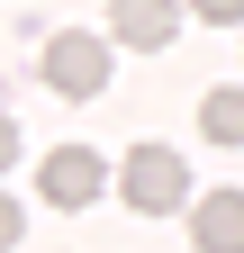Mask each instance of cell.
I'll list each match as a JSON object with an SVG mask.
<instances>
[{
  "instance_id": "6da1fadb",
  "label": "cell",
  "mask_w": 244,
  "mask_h": 253,
  "mask_svg": "<svg viewBox=\"0 0 244 253\" xmlns=\"http://www.w3.org/2000/svg\"><path fill=\"white\" fill-rule=\"evenodd\" d=\"M118 199H127L136 217H172V208H190V163H181L172 145H136L127 163H118Z\"/></svg>"
},
{
  "instance_id": "7a4b0ae2",
  "label": "cell",
  "mask_w": 244,
  "mask_h": 253,
  "mask_svg": "<svg viewBox=\"0 0 244 253\" xmlns=\"http://www.w3.org/2000/svg\"><path fill=\"white\" fill-rule=\"evenodd\" d=\"M109 45H118V37H81V27L45 37V90H64V100H100V90H109Z\"/></svg>"
},
{
  "instance_id": "3957f363",
  "label": "cell",
  "mask_w": 244,
  "mask_h": 253,
  "mask_svg": "<svg viewBox=\"0 0 244 253\" xmlns=\"http://www.w3.org/2000/svg\"><path fill=\"white\" fill-rule=\"evenodd\" d=\"M37 190H45L54 208H90V199L109 190V163H100L90 145H54V154H45V172H37Z\"/></svg>"
},
{
  "instance_id": "277c9868",
  "label": "cell",
  "mask_w": 244,
  "mask_h": 253,
  "mask_svg": "<svg viewBox=\"0 0 244 253\" xmlns=\"http://www.w3.org/2000/svg\"><path fill=\"white\" fill-rule=\"evenodd\" d=\"M181 0H109V37L118 45H136V54H163L172 37H181Z\"/></svg>"
},
{
  "instance_id": "5b68a950",
  "label": "cell",
  "mask_w": 244,
  "mask_h": 253,
  "mask_svg": "<svg viewBox=\"0 0 244 253\" xmlns=\"http://www.w3.org/2000/svg\"><path fill=\"white\" fill-rule=\"evenodd\" d=\"M190 244H199V253H244V190L190 199Z\"/></svg>"
},
{
  "instance_id": "8992f818",
  "label": "cell",
  "mask_w": 244,
  "mask_h": 253,
  "mask_svg": "<svg viewBox=\"0 0 244 253\" xmlns=\"http://www.w3.org/2000/svg\"><path fill=\"white\" fill-rule=\"evenodd\" d=\"M199 136H208V145H244V90H235V82H217V90L199 100Z\"/></svg>"
},
{
  "instance_id": "52a82bcc",
  "label": "cell",
  "mask_w": 244,
  "mask_h": 253,
  "mask_svg": "<svg viewBox=\"0 0 244 253\" xmlns=\"http://www.w3.org/2000/svg\"><path fill=\"white\" fill-rule=\"evenodd\" d=\"M190 18H208V27H235V18H244V0H190Z\"/></svg>"
}]
</instances>
